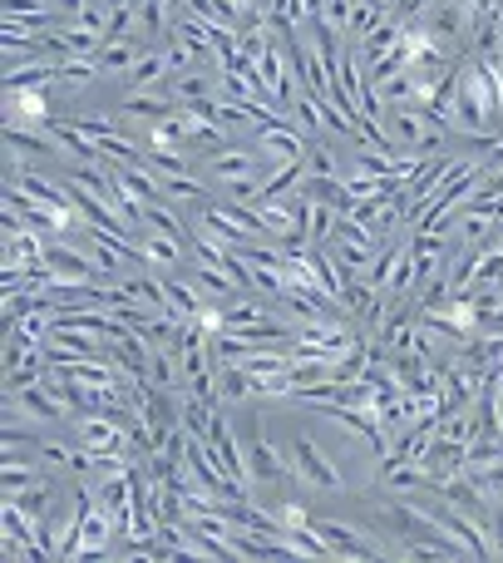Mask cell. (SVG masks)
Wrapping results in <instances>:
<instances>
[{
  "label": "cell",
  "mask_w": 503,
  "mask_h": 563,
  "mask_svg": "<svg viewBox=\"0 0 503 563\" xmlns=\"http://www.w3.org/2000/svg\"><path fill=\"white\" fill-rule=\"evenodd\" d=\"M385 129H390V139H395L400 148H415V154H435V148H445V134H449V129L435 119V109H429V104H395V109H385Z\"/></svg>",
  "instance_id": "6da1fadb"
},
{
  "label": "cell",
  "mask_w": 503,
  "mask_h": 563,
  "mask_svg": "<svg viewBox=\"0 0 503 563\" xmlns=\"http://www.w3.org/2000/svg\"><path fill=\"white\" fill-rule=\"evenodd\" d=\"M287 460H291V475H297L301 485L321 489V495H340V489H346V475H340V465L331 455H321L316 440H311L306 430H291Z\"/></svg>",
  "instance_id": "7a4b0ae2"
},
{
  "label": "cell",
  "mask_w": 503,
  "mask_h": 563,
  "mask_svg": "<svg viewBox=\"0 0 503 563\" xmlns=\"http://www.w3.org/2000/svg\"><path fill=\"white\" fill-rule=\"evenodd\" d=\"M243 455H247V475L257 479V485H287L291 475V460H281V450L267 440V420L261 416H247L243 426Z\"/></svg>",
  "instance_id": "3957f363"
},
{
  "label": "cell",
  "mask_w": 503,
  "mask_h": 563,
  "mask_svg": "<svg viewBox=\"0 0 503 563\" xmlns=\"http://www.w3.org/2000/svg\"><path fill=\"white\" fill-rule=\"evenodd\" d=\"M321 539L336 549V559H395V544L385 534H370V529H356L346 519H316Z\"/></svg>",
  "instance_id": "277c9868"
},
{
  "label": "cell",
  "mask_w": 503,
  "mask_h": 563,
  "mask_svg": "<svg viewBox=\"0 0 503 563\" xmlns=\"http://www.w3.org/2000/svg\"><path fill=\"white\" fill-rule=\"evenodd\" d=\"M420 25L435 35V45L459 49L465 40H474V15H469V0H429Z\"/></svg>",
  "instance_id": "5b68a950"
},
{
  "label": "cell",
  "mask_w": 503,
  "mask_h": 563,
  "mask_svg": "<svg viewBox=\"0 0 503 563\" xmlns=\"http://www.w3.org/2000/svg\"><path fill=\"white\" fill-rule=\"evenodd\" d=\"M208 174L217 178V184H227V194L243 198V203H252L261 188V158L243 154V148H223V154L208 158Z\"/></svg>",
  "instance_id": "8992f818"
},
{
  "label": "cell",
  "mask_w": 503,
  "mask_h": 563,
  "mask_svg": "<svg viewBox=\"0 0 503 563\" xmlns=\"http://www.w3.org/2000/svg\"><path fill=\"white\" fill-rule=\"evenodd\" d=\"M114 534H119L114 515H109V509H99V505H89L85 519H79L75 559H109V554H114Z\"/></svg>",
  "instance_id": "52a82bcc"
},
{
  "label": "cell",
  "mask_w": 503,
  "mask_h": 563,
  "mask_svg": "<svg viewBox=\"0 0 503 563\" xmlns=\"http://www.w3.org/2000/svg\"><path fill=\"white\" fill-rule=\"evenodd\" d=\"M5 124H49V99H45V85H5Z\"/></svg>",
  "instance_id": "ba28073f"
},
{
  "label": "cell",
  "mask_w": 503,
  "mask_h": 563,
  "mask_svg": "<svg viewBox=\"0 0 503 563\" xmlns=\"http://www.w3.org/2000/svg\"><path fill=\"white\" fill-rule=\"evenodd\" d=\"M257 144L271 164H297V158H306V134H301V124H291V119H277V124L257 129Z\"/></svg>",
  "instance_id": "9c48e42d"
},
{
  "label": "cell",
  "mask_w": 503,
  "mask_h": 563,
  "mask_svg": "<svg viewBox=\"0 0 503 563\" xmlns=\"http://www.w3.org/2000/svg\"><path fill=\"white\" fill-rule=\"evenodd\" d=\"M134 20H138L134 35L144 40L148 49H154L158 40L174 35V25H178V20H174V0H134Z\"/></svg>",
  "instance_id": "30bf717a"
},
{
  "label": "cell",
  "mask_w": 503,
  "mask_h": 563,
  "mask_svg": "<svg viewBox=\"0 0 503 563\" xmlns=\"http://www.w3.org/2000/svg\"><path fill=\"white\" fill-rule=\"evenodd\" d=\"M144 55H148V45L138 35H114L99 45V69H104V75H128Z\"/></svg>",
  "instance_id": "8fae6325"
},
{
  "label": "cell",
  "mask_w": 503,
  "mask_h": 563,
  "mask_svg": "<svg viewBox=\"0 0 503 563\" xmlns=\"http://www.w3.org/2000/svg\"><path fill=\"white\" fill-rule=\"evenodd\" d=\"M164 301H168V311H174L178 321H198L203 317V307H208V301L198 297L193 277H164Z\"/></svg>",
  "instance_id": "7c38bea8"
},
{
  "label": "cell",
  "mask_w": 503,
  "mask_h": 563,
  "mask_svg": "<svg viewBox=\"0 0 503 563\" xmlns=\"http://www.w3.org/2000/svg\"><path fill=\"white\" fill-rule=\"evenodd\" d=\"M99 75H104V69H99V55L55 59V85H65V89H85V85H94Z\"/></svg>",
  "instance_id": "4fadbf2b"
},
{
  "label": "cell",
  "mask_w": 503,
  "mask_h": 563,
  "mask_svg": "<svg viewBox=\"0 0 503 563\" xmlns=\"http://www.w3.org/2000/svg\"><path fill=\"white\" fill-rule=\"evenodd\" d=\"M174 109H178L174 95H128L124 104H119V114H124V119H154V124H158V119H168Z\"/></svg>",
  "instance_id": "5bb4252c"
},
{
  "label": "cell",
  "mask_w": 503,
  "mask_h": 563,
  "mask_svg": "<svg viewBox=\"0 0 503 563\" xmlns=\"http://www.w3.org/2000/svg\"><path fill=\"white\" fill-rule=\"evenodd\" d=\"M168 95H174L178 104L203 109V104H213V79L198 75V69H188V75H174V89H168Z\"/></svg>",
  "instance_id": "9a60e30c"
},
{
  "label": "cell",
  "mask_w": 503,
  "mask_h": 563,
  "mask_svg": "<svg viewBox=\"0 0 503 563\" xmlns=\"http://www.w3.org/2000/svg\"><path fill=\"white\" fill-rule=\"evenodd\" d=\"M138 238V253L148 257V263H164V267H174L178 263V238H168V233H158V228H144V233H134Z\"/></svg>",
  "instance_id": "2e32d148"
},
{
  "label": "cell",
  "mask_w": 503,
  "mask_h": 563,
  "mask_svg": "<svg viewBox=\"0 0 503 563\" xmlns=\"http://www.w3.org/2000/svg\"><path fill=\"white\" fill-rule=\"evenodd\" d=\"M5 85H55V59H20V65H5Z\"/></svg>",
  "instance_id": "e0dca14e"
},
{
  "label": "cell",
  "mask_w": 503,
  "mask_h": 563,
  "mask_svg": "<svg viewBox=\"0 0 503 563\" xmlns=\"http://www.w3.org/2000/svg\"><path fill=\"white\" fill-rule=\"evenodd\" d=\"M168 75V59H164V49H148V55L144 59H138V65L134 69H128V85H134V89H158V79H164Z\"/></svg>",
  "instance_id": "ac0fdd59"
},
{
  "label": "cell",
  "mask_w": 503,
  "mask_h": 563,
  "mask_svg": "<svg viewBox=\"0 0 503 563\" xmlns=\"http://www.w3.org/2000/svg\"><path fill=\"white\" fill-rule=\"evenodd\" d=\"M0 15L20 20V25H35V30L49 25V5H45V0H0Z\"/></svg>",
  "instance_id": "d6986e66"
},
{
  "label": "cell",
  "mask_w": 503,
  "mask_h": 563,
  "mask_svg": "<svg viewBox=\"0 0 503 563\" xmlns=\"http://www.w3.org/2000/svg\"><path fill=\"white\" fill-rule=\"evenodd\" d=\"M356 10H360V0H321V15H326L346 40H350V25H356Z\"/></svg>",
  "instance_id": "ffe728a7"
},
{
  "label": "cell",
  "mask_w": 503,
  "mask_h": 563,
  "mask_svg": "<svg viewBox=\"0 0 503 563\" xmlns=\"http://www.w3.org/2000/svg\"><path fill=\"white\" fill-rule=\"evenodd\" d=\"M144 228H158V233L178 238V243H183V233H188V228H183V223H178V218H174V213H168V208H164V203H148V208H144Z\"/></svg>",
  "instance_id": "44dd1931"
},
{
  "label": "cell",
  "mask_w": 503,
  "mask_h": 563,
  "mask_svg": "<svg viewBox=\"0 0 503 563\" xmlns=\"http://www.w3.org/2000/svg\"><path fill=\"white\" fill-rule=\"evenodd\" d=\"M164 194H168V198H183V203H198V208L208 203L203 184H193V178H188V174H174V178H164Z\"/></svg>",
  "instance_id": "7402d4cb"
},
{
  "label": "cell",
  "mask_w": 503,
  "mask_h": 563,
  "mask_svg": "<svg viewBox=\"0 0 503 563\" xmlns=\"http://www.w3.org/2000/svg\"><path fill=\"white\" fill-rule=\"evenodd\" d=\"M75 124L85 129L89 139H109V134H124V124H114V119H104V114H79Z\"/></svg>",
  "instance_id": "603a6c76"
},
{
  "label": "cell",
  "mask_w": 503,
  "mask_h": 563,
  "mask_svg": "<svg viewBox=\"0 0 503 563\" xmlns=\"http://www.w3.org/2000/svg\"><path fill=\"white\" fill-rule=\"evenodd\" d=\"M469 15H474V30H479L484 20H499L503 15V0H469Z\"/></svg>",
  "instance_id": "cb8c5ba5"
},
{
  "label": "cell",
  "mask_w": 503,
  "mask_h": 563,
  "mask_svg": "<svg viewBox=\"0 0 503 563\" xmlns=\"http://www.w3.org/2000/svg\"><path fill=\"white\" fill-rule=\"evenodd\" d=\"M306 168H311V174H340V168L331 164V148H321V144L306 154Z\"/></svg>",
  "instance_id": "d4e9b609"
},
{
  "label": "cell",
  "mask_w": 503,
  "mask_h": 563,
  "mask_svg": "<svg viewBox=\"0 0 503 563\" xmlns=\"http://www.w3.org/2000/svg\"><path fill=\"white\" fill-rule=\"evenodd\" d=\"M281 529H301V525H316V519H311L306 515V509H301V505H281Z\"/></svg>",
  "instance_id": "484cf974"
},
{
  "label": "cell",
  "mask_w": 503,
  "mask_h": 563,
  "mask_svg": "<svg viewBox=\"0 0 503 563\" xmlns=\"http://www.w3.org/2000/svg\"><path fill=\"white\" fill-rule=\"evenodd\" d=\"M489 534H494V559H503V505H494L489 515Z\"/></svg>",
  "instance_id": "4316f807"
},
{
  "label": "cell",
  "mask_w": 503,
  "mask_h": 563,
  "mask_svg": "<svg viewBox=\"0 0 503 563\" xmlns=\"http://www.w3.org/2000/svg\"><path fill=\"white\" fill-rule=\"evenodd\" d=\"M420 5H429V0H390V15H395V20H410Z\"/></svg>",
  "instance_id": "83f0119b"
},
{
  "label": "cell",
  "mask_w": 503,
  "mask_h": 563,
  "mask_svg": "<svg viewBox=\"0 0 503 563\" xmlns=\"http://www.w3.org/2000/svg\"><path fill=\"white\" fill-rule=\"evenodd\" d=\"M59 10H65V15H79V5H85V0H55Z\"/></svg>",
  "instance_id": "f1b7e54d"
},
{
  "label": "cell",
  "mask_w": 503,
  "mask_h": 563,
  "mask_svg": "<svg viewBox=\"0 0 503 563\" xmlns=\"http://www.w3.org/2000/svg\"><path fill=\"white\" fill-rule=\"evenodd\" d=\"M109 5H134V0H109Z\"/></svg>",
  "instance_id": "f546056e"
},
{
  "label": "cell",
  "mask_w": 503,
  "mask_h": 563,
  "mask_svg": "<svg viewBox=\"0 0 503 563\" xmlns=\"http://www.w3.org/2000/svg\"><path fill=\"white\" fill-rule=\"evenodd\" d=\"M494 247H499V253H503V233H499V238H494Z\"/></svg>",
  "instance_id": "4dcf8cb0"
}]
</instances>
